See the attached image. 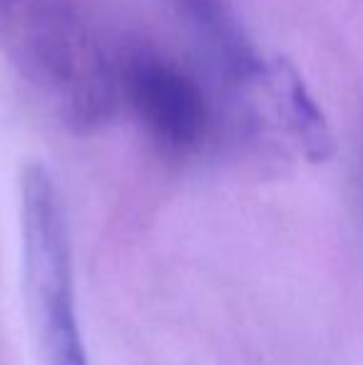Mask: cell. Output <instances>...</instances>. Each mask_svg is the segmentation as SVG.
Listing matches in <instances>:
<instances>
[{
  "mask_svg": "<svg viewBox=\"0 0 363 365\" xmlns=\"http://www.w3.org/2000/svg\"><path fill=\"white\" fill-rule=\"evenodd\" d=\"M117 87L150 140L170 154L197 152L209 135L212 112L187 70L150 48L125 55Z\"/></svg>",
  "mask_w": 363,
  "mask_h": 365,
  "instance_id": "3957f363",
  "label": "cell"
},
{
  "mask_svg": "<svg viewBox=\"0 0 363 365\" xmlns=\"http://www.w3.org/2000/svg\"><path fill=\"white\" fill-rule=\"evenodd\" d=\"M267 80L274 85V92L279 102L286 107V120L299 142L304 145L306 154L314 162H321L331 154V135L326 127L324 117H321L316 102L301 85L299 75L291 68L276 65L272 73H267Z\"/></svg>",
  "mask_w": 363,
  "mask_h": 365,
  "instance_id": "277c9868",
  "label": "cell"
},
{
  "mask_svg": "<svg viewBox=\"0 0 363 365\" xmlns=\"http://www.w3.org/2000/svg\"><path fill=\"white\" fill-rule=\"evenodd\" d=\"M20 226L25 293L43 365H88L75 306L65 204L43 164L25 167L20 179Z\"/></svg>",
  "mask_w": 363,
  "mask_h": 365,
  "instance_id": "7a4b0ae2",
  "label": "cell"
},
{
  "mask_svg": "<svg viewBox=\"0 0 363 365\" xmlns=\"http://www.w3.org/2000/svg\"><path fill=\"white\" fill-rule=\"evenodd\" d=\"M0 45L45 110L75 132L110 120L117 68L73 0H0Z\"/></svg>",
  "mask_w": 363,
  "mask_h": 365,
  "instance_id": "6da1fadb",
  "label": "cell"
}]
</instances>
